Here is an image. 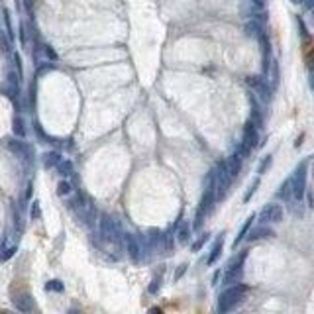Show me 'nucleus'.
I'll use <instances>...</instances> for the list:
<instances>
[{
    "label": "nucleus",
    "mask_w": 314,
    "mask_h": 314,
    "mask_svg": "<svg viewBox=\"0 0 314 314\" xmlns=\"http://www.w3.org/2000/svg\"><path fill=\"white\" fill-rule=\"evenodd\" d=\"M247 287L242 285V283H234V285H228V289H224L220 295H218V312L226 314L230 310H234L236 306H240L244 300H245V295H247Z\"/></svg>",
    "instance_id": "1"
},
{
    "label": "nucleus",
    "mask_w": 314,
    "mask_h": 314,
    "mask_svg": "<svg viewBox=\"0 0 314 314\" xmlns=\"http://www.w3.org/2000/svg\"><path fill=\"white\" fill-rule=\"evenodd\" d=\"M98 232H100V238L104 242H110V244H116V245L122 244V236H124L122 224L106 212H102L98 216Z\"/></svg>",
    "instance_id": "2"
},
{
    "label": "nucleus",
    "mask_w": 314,
    "mask_h": 314,
    "mask_svg": "<svg viewBox=\"0 0 314 314\" xmlns=\"http://www.w3.org/2000/svg\"><path fill=\"white\" fill-rule=\"evenodd\" d=\"M259 145V128L249 120L245 126H244V134H242V141L240 145L236 147V155L242 157V159H247L251 155V151Z\"/></svg>",
    "instance_id": "3"
},
{
    "label": "nucleus",
    "mask_w": 314,
    "mask_h": 314,
    "mask_svg": "<svg viewBox=\"0 0 314 314\" xmlns=\"http://www.w3.org/2000/svg\"><path fill=\"white\" fill-rule=\"evenodd\" d=\"M245 83L253 90V94L257 96L259 102H271V98H273V87H271V83H269L267 77H263V75H249L245 79Z\"/></svg>",
    "instance_id": "4"
},
{
    "label": "nucleus",
    "mask_w": 314,
    "mask_h": 314,
    "mask_svg": "<svg viewBox=\"0 0 314 314\" xmlns=\"http://www.w3.org/2000/svg\"><path fill=\"white\" fill-rule=\"evenodd\" d=\"M245 257H247V251H242V253H238L236 257H232V259L228 261V267H226V271L222 273V283H224V285H234V283H240V281H242Z\"/></svg>",
    "instance_id": "5"
},
{
    "label": "nucleus",
    "mask_w": 314,
    "mask_h": 314,
    "mask_svg": "<svg viewBox=\"0 0 314 314\" xmlns=\"http://www.w3.org/2000/svg\"><path fill=\"white\" fill-rule=\"evenodd\" d=\"M306 175H308V161H300L297 165V169L293 171V175L289 177L291 179V185H293V198L295 200H300L304 198V192H306Z\"/></svg>",
    "instance_id": "6"
},
{
    "label": "nucleus",
    "mask_w": 314,
    "mask_h": 314,
    "mask_svg": "<svg viewBox=\"0 0 314 314\" xmlns=\"http://www.w3.org/2000/svg\"><path fill=\"white\" fill-rule=\"evenodd\" d=\"M214 181H216V200H222V198L228 194V191H230V187H232V181H234V179L230 177V173H228L224 161H220V163L214 167Z\"/></svg>",
    "instance_id": "7"
},
{
    "label": "nucleus",
    "mask_w": 314,
    "mask_h": 314,
    "mask_svg": "<svg viewBox=\"0 0 314 314\" xmlns=\"http://www.w3.org/2000/svg\"><path fill=\"white\" fill-rule=\"evenodd\" d=\"M257 216H259L261 224H279L285 218V210H283L281 204L271 202V204H265L263 208H261V212Z\"/></svg>",
    "instance_id": "8"
},
{
    "label": "nucleus",
    "mask_w": 314,
    "mask_h": 314,
    "mask_svg": "<svg viewBox=\"0 0 314 314\" xmlns=\"http://www.w3.org/2000/svg\"><path fill=\"white\" fill-rule=\"evenodd\" d=\"M122 242L126 245V253L130 257L132 263H140L143 259V247H141V240L136 236V234H124L122 236Z\"/></svg>",
    "instance_id": "9"
},
{
    "label": "nucleus",
    "mask_w": 314,
    "mask_h": 314,
    "mask_svg": "<svg viewBox=\"0 0 314 314\" xmlns=\"http://www.w3.org/2000/svg\"><path fill=\"white\" fill-rule=\"evenodd\" d=\"M6 147L12 151V153H16L18 157H22V159H32V147L26 143V141H20L18 138H12V140H8L6 141Z\"/></svg>",
    "instance_id": "10"
},
{
    "label": "nucleus",
    "mask_w": 314,
    "mask_h": 314,
    "mask_svg": "<svg viewBox=\"0 0 314 314\" xmlns=\"http://www.w3.org/2000/svg\"><path fill=\"white\" fill-rule=\"evenodd\" d=\"M273 236H275V230H273V228H269L267 224H261V226H257V228H249L245 240L257 242V240H265V238H273Z\"/></svg>",
    "instance_id": "11"
},
{
    "label": "nucleus",
    "mask_w": 314,
    "mask_h": 314,
    "mask_svg": "<svg viewBox=\"0 0 314 314\" xmlns=\"http://www.w3.org/2000/svg\"><path fill=\"white\" fill-rule=\"evenodd\" d=\"M249 102H251V116H249V120H251L257 128H263V110H261V106H259L257 96L249 94Z\"/></svg>",
    "instance_id": "12"
},
{
    "label": "nucleus",
    "mask_w": 314,
    "mask_h": 314,
    "mask_svg": "<svg viewBox=\"0 0 314 314\" xmlns=\"http://www.w3.org/2000/svg\"><path fill=\"white\" fill-rule=\"evenodd\" d=\"M12 302H14V306H16L20 312H32V310H34V300H32V297H30L28 293H18V295H14Z\"/></svg>",
    "instance_id": "13"
},
{
    "label": "nucleus",
    "mask_w": 314,
    "mask_h": 314,
    "mask_svg": "<svg viewBox=\"0 0 314 314\" xmlns=\"http://www.w3.org/2000/svg\"><path fill=\"white\" fill-rule=\"evenodd\" d=\"M244 32H245V35H247V37L259 39L261 35L265 34V30H263V22H259V20H249V22H245Z\"/></svg>",
    "instance_id": "14"
},
{
    "label": "nucleus",
    "mask_w": 314,
    "mask_h": 314,
    "mask_svg": "<svg viewBox=\"0 0 314 314\" xmlns=\"http://www.w3.org/2000/svg\"><path fill=\"white\" fill-rule=\"evenodd\" d=\"M242 161H244V159H242V157H238L236 153L230 155L228 159L224 161V163H226V169H228V173H230L232 179H236V177L240 175V171H242Z\"/></svg>",
    "instance_id": "15"
},
{
    "label": "nucleus",
    "mask_w": 314,
    "mask_h": 314,
    "mask_svg": "<svg viewBox=\"0 0 314 314\" xmlns=\"http://www.w3.org/2000/svg\"><path fill=\"white\" fill-rule=\"evenodd\" d=\"M41 161H43V167L45 169H53L61 161V153L59 151H45L41 155Z\"/></svg>",
    "instance_id": "16"
},
{
    "label": "nucleus",
    "mask_w": 314,
    "mask_h": 314,
    "mask_svg": "<svg viewBox=\"0 0 314 314\" xmlns=\"http://www.w3.org/2000/svg\"><path fill=\"white\" fill-rule=\"evenodd\" d=\"M222 245H224V234H220L218 240L214 242V245H212V249H210V255H208V259H206L208 265H214L216 261H218V257H220V253H222Z\"/></svg>",
    "instance_id": "17"
},
{
    "label": "nucleus",
    "mask_w": 314,
    "mask_h": 314,
    "mask_svg": "<svg viewBox=\"0 0 314 314\" xmlns=\"http://www.w3.org/2000/svg\"><path fill=\"white\" fill-rule=\"evenodd\" d=\"M253 220H255V214H249L247 216V220L244 222V226L240 228V232H238V236H236V240H234V249L245 240V236H247V232H249V228H251V224H253Z\"/></svg>",
    "instance_id": "18"
},
{
    "label": "nucleus",
    "mask_w": 314,
    "mask_h": 314,
    "mask_svg": "<svg viewBox=\"0 0 314 314\" xmlns=\"http://www.w3.org/2000/svg\"><path fill=\"white\" fill-rule=\"evenodd\" d=\"M12 132H14V136L16 138H26V134H28V130H26V120L22 118V116H14V120H12Z\"/></svg>",
    "instance_id": "19"
},
{
    "label": "nucleus",
    "mask_w": 314,
    "mask_h": 314,
    "mask_svg": "<svg viewBox=\"0 0 314 314\" xmlns=\"http://www.w3.org/2000/svg\"><path fill=\"white\" fill-rule=\"evenodd\" d=\"M55 169H57V173H59L63 179H65V177H71V175L75 173V165H73L71 159H61V161L57 163Z\"/></svg>",
    "instance_id": "20"
},
{
    "label": "nucleus",
    "mask_w": 314,
    "mask_h": 314,
    "mask_svg": "<svg viewBox=\"0 0 314 314\" xmlns=\"http://www.w3.org/2000/svg\"><path fill=\"white\" fill-rule=\"evenodd\" d=\"M191 232H192V226L189 222H183L177 228V240H179V244H187L191 240Z\"/></svg>",
    "instance_id": "21"
},
{
    "label": "nucleus",
    "mask_w": 314,
    "mask_h": 314,
    "mask_svg": "<svg viewBox=\"0 0 314 314\" xmlns=\"http://www.w3.org/2000/svg\"><path fill=\"white\" fill-rule=\"evenodd\" d=\"M277 196H279V198H283V200H287V202H291V200H293V185H291V179H287V181L279 187Z\"/></svg>",
    "instance_id": "22"
},
{
    "label": "nucleus",
    "mask_w": 314,
    "mask_h": 314,
    "mask_svg": "<svg viewBox=\"0 0 314 314\" xmlns=\"http://www.w3.org/2000/svg\"><path fill=\"white\" fill-rule=\"evenodd\" d=\"M2 92H4L12 102H16V100H18V94H20V85H12V83L6 81V85L2 87Z\"/></svg>",
    "instance_id": "23"
},
{
    "label": "nucleus",
    "mask_w": 314,
    "mask_h": 314,
    "mask_svg": "<svg viewBox=\"0 0 314 314\" xmlns=\"http://www.w3.org/2000/svg\"><path fill=\"white\" fill-rule=\"evenodd\" d=\"M0 51L2 53H12V39L4 30H0Z\"/></svg>",
    "instance_id": "24"
},
{
    "label": "nucleus",
    "mask_w": 314,
    "mask_h": 314,
    "mask_svg": "<svg viewBox=\"0 0 314 314\" xmlns=\"http://www.w3.org/2000/svg\"><path fill=\"white\" fill-rule=\"evenodd\" d=\"M161 283H163V273H161V275H155V277L151 279L149 287H147V293H149V295H157V293H159V289H161Z\"/></svg>",
    "instance_id": "25"
},
{
    "label": "nucleus",
    "mask_w": 314,
    "mask_h": 314,
    "mask_svg": "<svg viewBox=\"0 0 314 314\" xmlns=\"http://www.w3.org/2000/svg\"><path fill=\"white\" fill-rule=\"evenodd\" d=\"M57 194H59V196H69V194H73V185H71L67 179L59 181V183H57Z\"/></svg>",
    "instance_id": "26"
},
{
    "label": "nucleus",
    "mask_w": 314,
    "mask_h": 314,
    "mask_svg": "<svg viewBox=\"0 0 314 314\" xmlns=\"http://www.w3.org/2000/svg\"><path fill=\"white\" fill-rule=\"evenodd\" d=\"M306 67H308V73H310V87L314 88V47L306 53Z\"/></svg>",
    "instance_id": "27"
},
{
    "label": "nucleus",
    "mask_w": 314,
    "mask_h": 314,
    "mask_svg": "<svg viewBox=\"0 0 314 314\" xmlns=\"http://www.w3.org/2000/svg\"><path fill=\"white\" fill-rule=\"evenodd\" d=\"M2 18H4V26H6L4 32L8 34L10 39H14V28H12V18H10V10H8V8L2 10Z\"/></svg>",
    "instance_id": "28"
},
{
    "label": "nucleus",
    "mask_w": 314,
    "mask_h": 314,
    "mask_svg": "<svg viewBox=\"0 0 314 314\" xmlns=\"http://www.w3.org/2000/svg\"><path fill=\"white\" fill-rule=\"evenodd\" d=\"M208 238H210V234H206V232H204V234H200V236H198V238H196V240L192 242L191 249H192L194 253H196V251H200V249H202V245H204V244L208 242Z\"/></svg>",
    "instance_id": "29"
},
{
    "label": "nucleus",
    "mask_w": 314,
    "mask_h": 314,
    "mask_svg": "<svg viewBox=\"0 0 314 314\" xmlns=\"http://www.w3.org/2000/svg\"><path fill=\"white\" fill-rule=\"evenodd\" d=\"M271 163H273V155H265V157H263V161L259 163L257 173H259V175H265V171L271 167Z\"/></svg>",
    "instance_id": "30"
},
{
    "label": "nucleus",
    "mask_w": 314,
    "mask_h": 314,
    "mask_svg": "<svg viewBox=\"0 0 314 314\" xmlns=\"http://www.w3.org/2000/svg\"><path fill=\"white\" fill-rule=\"evenodd\" d=\"M257 187H259V179H253L251 181V185L247 187V191H245V194H244V202H249V198L255 194V191H257Z\"/></svg>",
    "instance_id": "31"
},
{
    "label": "nucleus",
    "mask_w": 314,
    "mask_h": 314,
    "mask_svg": "<svg viewBox=\"0 0 314 314\" xmlns=\"http://www.w3.org/2000/svg\"><path fill=\"white\" fill-rule=\"evenodd\" d=\"M34 132H35V136H37L39 140H43L45 143H51V138H49V136L43 132V128L39 126V122H34Z\"/></svg>",
    "instance_id": "32"
},
{
    "label": "nucleus",
    "mask_w": 314,
    "mask_h": 314,
    "mask_svg": "<svg viewBox=\"0 0 314 314\" xmlns=\"http://www.w3.org/2000/svg\"><path fill=\"white\" fill-rule=\"evenodd\" d=\"M39 216H41V206H39L37 200H34L32 202V210H30V218L32 220H39Z\"/></svg>",
    "instance_id": "33"
},
{
    "label": "nucleus",
    "mask_w": 314,
    "mask_h": 314,
    "mask_svg": "<svg viewBox=\"0 0 314 314\" xmlns=\"http://www.w3.org/2000/svg\"><path fill=\"white\" fill-rule=\"evenodd\" d=\"M45 289H47V291H57V293H63V283H61V281H57V279H53V281H49V283L45 285Z\"/></svg>",
    "instance_id": "34"
},
{
    "label": "nucleus",
    "mask_w": 314,
    "mask_h": 314,
    "mask_svg": "<svg viewBox=\"0 0 314 314\" xmlns=\"http://www.w3.org/2000/svg\"><path fill=\"white\" fill-rule=\"evenodd\" d=\"M43 53H45L47 59H51V61H57V59H59L57 53H55V49L51 47V45H43Z\"/></svg>",
    "instance_id": "35"
},
{
    "label": "nucleus",
    "mask_w": 314,
    "mask_h": 314,
    "mask_svg": "<svg viewBox=\"0 0 314 314\" xmlns=\"http://www.w3.org/2000/svg\"><path fill=\"white\" fill-rule=\"evenodd\" d=\"M20 41H22L24 47L28 45V30H26V24H20Z\"/></svg>",
    "instance_id": "36"
},
{
    "label": "nucleus",
    "mask_w": 314,
    "mask_h": 314,
    "mask_svg": "<svg viewBox=\"0 0 314 314\" xmlns=\"http://www.w3.org/2000/svg\"><path fill=\"white\" fill-rule=\"evenodd\" d=\"M187 269H189V265H187V263H183V265H179V269H177V271H175V275H173V279H175V283H177V281H179V279H181V277H183V275L187 273Z\"/></svg>",
    "instance_id": "37"
},
{
    "label": "nucleus",
    "mask_w": 314,
    "mask_h": 314,
    "mask_svg": "<svg viewBox=\"0 0 314 314\" xmlns=\"http://www.w3.org/2000/svg\"><path fill=\"white\" fill-rule=\"evenodd\" d=\"M297 24H298V30H300V35H302L304 39H308V30H306V26H304V22H302V18H297Z\"/></svg>",
    "instance_id": "38"
},
{
    "label": "nucleus",
    "mask_w": 314,
    "mask_h": 314,
    "mask_svg": "<svg viewBox=\"0 0 314 314\" xmlns=\"http://www.w3.org/2000/svg\"><path fill=\"white\" fill-rule=\"evenodd\" d=\"M14 253H16V247H8V249H4V253H2V255H0V259L6 261V259H10Z\"/></svg>",
    "instance_id": "39"
},
{
    "label": "nucleus",
    "mask_w": 314,
    "mask_h": 314,
    "mask_svg": "<svg viewBox=\"0 0 314 314\" xmlns=\"http://www.w3.org/2000/svg\"><path fill=\"white\" fill-rule=\"evenodd\" d=\"M14 65H16V71H18V75L22 77V57H20L18 53H14Z\"/></svg>",
    "instance_id": "40"
},
{
    "label": "nucleus",
    "mask_w": 314,
    "mask_h": 314,
    "mask_svg": "<svg viewBox=\"0 0 314 314\" xmlns=\"http://www.w3.org/2000/svg\"><path fill=\"white\" fill-rule=\"evenodd\" d=\"M220 277H222V273H220V271H216V273H214V277H212V285H218Z\"/></svg>",
    "instance_id": "41"
},
{
    "label": "nucleus",
    "mask_w": 314,
    "mask_h": 314,
    "mask_svg": "<svg viewBox=\"0 0 314 314\" xmlns=\"http://www.w3.org/2000/svg\"><path fill=\"white\" fill-rule=\"evenodd\" d=\"M32 196V183H28V191H26V198Z\"/></svg>",
    "instance_id": "42"
},
{
    "label": "nucleus",
    "mask_w": 314,
    "mask_h": 314,
    "mask_svg": "<svg viewBox=\"0 0 314 314\" xmlns=\"http://www.w3.org/2000/svg\"><path fill=\"white\" fill-rule=\"evenodd\" d=\"M304 2H306V8H308V10L314 6V0H304Z\"/></svg>",
    "instance_id": "43"
},
{
    "label": "nucleus",
    "mask_w": 314,
    "mask_h": 314,
    "mask_svg": "<svg viewBox=\"0 0 314 314\" xmlns=\"http://www.w3.org/2000/svg\"><path fill=\"white\" fill-rule=\"evenodd\" d=\"M302 138H304V136H300V138H298V140L295 141V147H300V143H302Z\"/></svg>",
    "instance_id": "44"
},
{
    "label": "nucleus",
    "mask_w": 314,
    "mask_h": 314,
    "mask_svg": "<svg viewBox=\"0 0 314 314\" xmlns=\"http://www.w3.org/2000/svg\"><path fill=\"white\" fill-rule=\"evenodd\" d=\"M4 244H6V238L2 236V238H0V249H2V247H4Z\"/></svg>",
    "instance_id": "45"
},
{
    "label": "nucleus",
    "mask_w": 314,
    "mask_h": 314,
    "mask_svg": "<svg viewBox=\"0 0 314 314\" xmlns=\"http://www.w3.org/2000/svg\"><path fill=\"white\" fill-rule=\"evenodd\" d=\"M293 2H297V4H298V2H304V0H293Z\"/></svg>",
    "instance_id": "46"
},
{
    "label": "nucleus",
    "mask_w": 314,
    "mask_h": 314,
    "mask_svg": "<svg viewBox=\"0 0 314 314\" xmlns=\"http://www.w3.org/2000/svg\"><path fill=\"white\" fill-rule=\"evenodd\" d=\"M310 12H312V18H314V6H312V8H310Z\"/></svg>",
    "instance_id": "47"
},
{
    "label": "nucleus",
    "mask_w": 314,
    "mask_h": 314,
    "mask_svg": "<svg viewBox=\"0 0 314 314\" xmlns=\"http://www.w3.org/2000/svg\"><path fill=\"white\" fill-rule=\"evenodd\" d=\"M312 171H314V169H312Z\"/></svg>",
    "instance_id": "48"
}]
</instances>
